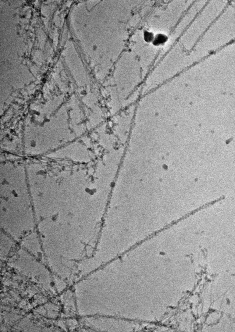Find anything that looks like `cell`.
<instances>
[{
	"label": "cell",
	"instance_id": "obj_1",
	"mask_svg": "<svg viewBox=\"0 0 235 332\" xmlns=\"http://www.w3.org/2000/svg\"><path fill=\"white\" fill-rule=\"evenodd\" d=\"M167 38L165 35L162 34H158L155 37L153 43L154 45L158 46L161 45L165 43L167 41Z\"/></svg>",
	"mask_w": 235,
	"mask_h": 332
},
{
	"label": "cell",
	"instance_id": "obj_2",
	"mask_svg": "<svg viewBox=\"0 0 235 332\" xmlns=\"http://www.w3.org/2000/svg\"><path fill=\"white\" fill-rule=\"evenodd\" d=\"M155 36L152 33L148 31H146L144 33V39L146 42H152L154 40Z\"/></svg>",
	"mask_w": 235,
	"mask_h": 332
}]
</instances>
